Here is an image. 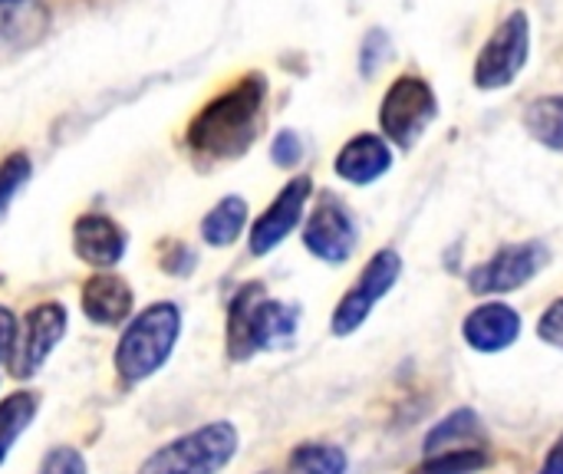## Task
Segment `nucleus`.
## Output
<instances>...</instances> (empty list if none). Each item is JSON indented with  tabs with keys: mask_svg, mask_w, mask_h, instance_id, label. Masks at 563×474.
Here are the masks:
<instances>
[{
	"mask_svg": "<svg viewBox=\"0 0 563 474\" xmlns=\"http://www.w3.org/2000/svg\"><path fill=\"white\" fill-rule=\"evenodd\" d=\"M238 455V429L231 422L201 426L158 449L139 474H218Z\"/></svg>",
	"mask_w": 563,
	"mask_h": 474,
	"instance_id": "nucleus-4",
	"label": "nucleus"
},
{
	"mask_svg": "<svg viewBox=\"0 0 563 474\" xmlns=\"http://www.w3.org/2000/svg\"><path fill=\"white\" fill-rule=\"evenodd\" d=\"M475 432H478V419H475V412L459 409V412H452L445 422H439V429H432V436L426 439V452H435V449H442L445 442L462 445V442H459V436H462V439H468V436H475Z\"/></svg>",
	"mask_w": 563,
	"mask_h": 474,
	"instance_id": "nucleus-21",
	"label": "nucleus"
},
{
	"mask_svg": "<svg viewBox=\"0 0 563 474\" xmlns=\"http://www.w3.org/2000/svg\"><path fill=\"white\" fill-rule=\"evenodd\" d=\"M462 337L475 353H501L518 343L521 313L508 304H482L465 317Z\"/></svg>",
	"mask_w": 563,
	"mask_h": 474,
	"instance_id": "nucleus-12",
	"label": "nucleus"
},
{
	"mask_svg": "<svg viewBox=\"0 0 563 474\" xmlns=\"http://www.w3.org/2000/svg\"><path fill=\"white\" fill-rule=\"evenodd\" d=\"M26 178H30V158H26V155L16 152V155H10V158L0 165V221H3V214H7L13 195L26 185Z\"/></svg>",
	"mask_w": 563,
	"mask_h": 474,
	"instance_id": "nucleus-22",
	"label": "nucleus"
},
{
	"mask_svg": "<svg viewBox=\"0 0 563 474\" xmlns=\"http://www.w3.org/2000/svg\"><path fill=\"white\" fill-rule=\"evenodd\" d=\"M528 56H531V20L525 10H511L495 26V33L488 36V43L475 59V86L488 92L511 86L528 66Z\"/></svg>",
	"mask_w": 563,
	"mask_h": 474,
	"instance_id": "nucleus-6",
	"label": "nucleus"
},
{
	"mask_svg": "<svg viewBox=\"0 0 563 474\" xmlns=\"http://www.w3.org/2000/svg\"><path fill=\"white\" fill-rule=\"evenodd\" d=\"M538 474H563V436L554 442V449H551V455H548L544 469H541Z\"/></svg>",
	"mask_w": 563,
	"mask_h": 474,
	"instance_id": "nucleus-27",
	"label": "nucleus"
},
{
	"mask_svg": "<svg viewBox=\"0 0 563 474\" xmlns=\"http://www.w3.org/2000/svg\"><path fill=\"white\" fill-rule=\"evenodd\" d=\"M247 224V201L238 198V195H228L221 198L201 221V238L214 247H228L241 238Z\"/></svg>",
	"mask_w": 563,
	"mask_h": 474,
	"instance_id": "nucleus-17",
	"label": "nucleus"
},
{
	"mask_svg": "<svg viewBox=\"0 0 563 474\" xmlns=\"http://www.w3.org/2000/svg\"><path fill=\"white\" fill-rule=\"evenodd\" d=\"M36 474H86V462H82V455L76 449L63 445V449H53L43 459V465H40Z\"/></svg>",
	"mask_w": 563,
	"mask_h": 474,
	"instance_id": "nucleus-23",
	"label": "nucleus"
},
{
	"mask_svg": "<svg viewBox=\"0 0 563 474\" xmlns=\"http://www.w3.org/2000/svg\"><path fill=\"white\" fill-rule=\"evenodd\" d=\"M36 416V396L33 393H13L0 403V465L7 462L13 442L30 429Z\"/></svg>",
	"mask_w": 563,
	"mask_h": 474,
	"instance_id": "nucleus-18",
	"label": "nucleus"
},
{
	"mask_svg": "<svg viewBox=\"0 0 563 474\" xmlns=\"http://www.w3.org/2000/svg\"><path fill=\"white\" fill-rule=\"evenodd\" d=\"M3 3H10V0H3Z\"/></svg>",
	"mask_w": 563,
	"mask_h": 474,
	"instance_id": "nucleus-28",
	"label": "nucleus"
},
{
	"mask_svg": "<svg viewBox=\"0 0 563 474\" xmlns=\"http://www.w3.org/2000/svg\"><path fill=\"white\" fill-rule=\"evenodd\" d=\"M551 261V251L541 241H518L505 244L498 254H492L485 264H478L468 274V287L478 297H501L515 294L525 284H531Z\"/></svg>",
	"mask_w": 563,
	"mask_h": 474,
	"instance_id": "nucleus-7",
	"label": "nucleus"
},
{
	"mask_svg": "<svg viewBox=\"0 0 563 474\" xmlns=\"http://www.w3.org/2000/svg\"><path fill=\"white\" fill-rule=\"evenodd\" d=\"M297 307L274 300L261 284H247L238 290L228 317V350L234 360H247L261 350H274L294 340L297 333Z\"/></svg>",
	"mask_w": 563,
	"mask_h": 474,
	"instance_id": "nucleus-2",
	"label": "nucleus"
},
{
	"mask_svg": "<svg viewBox=\"0 0 563 474\" xmlns=\"http://www.w3.org/2000/svg\"><path fill=\"white\" fill-rule=\"evenodd\" d=\"M66 333V310L59 304H40L26 313L23 337L13 346V376H33Z\"/></svg>",
	"mask_w": 563,
	"mask_h": 474,
	"instance_id": "nucleus-11",
	"label": "nucleus"
},
{
	"mask_svg": "<svg viewBox=\"0 0 563 474\" xmlns=\"http://www.w3.org/2000/svg\"><path fill=\"white\" fill-rule=\"evenodd\" d=\"M538 337H541L548 346L563 350V297L561 300H554V304L541 313V320H538Z\"/></svg>",
	"mask_w": 563,
	"mask_h": 474,
	"instance_id": "nucleus-24",
	"label": "nucleus"
},
{
	"mask_svg": "<svg viewBox=\"0 0 563 474\" xmlns=\"http://www.w3.org/2000/svg\"><path fill=\"white\" fill-rule=\"evenodd\" d=\"M399 274H402V257L396 251H376L369 257V264L363 267L360 280L336 304V310H333V333L336 337L356 333L366 323V317L373 313V307L396 287Z\"/></svg>",
	"mask_w": 563,
	"mask_h": 474,
	"instance_id": "nucleus-8",
	"label": "nucleus"
},
{
	"mask_svg": "<svg viewBox=\"0 0 563 474\" xmlns=\"http://www.w3.org/2000/svg\"><path fill=\"white\" fill-rule=\"evenodd\" d=\"M181 330V313L175 304H155L132 320L115 346V370L129 383H142L165 366Z\"/></svg>",
	"mask_w": 563,
	"mask_h": 474,
	"instance_id": "nucleus-3",
	"label": "nucleus"
},
{
	"mask_svg": "<svg viewBox=\"0 0 563 474\" xmlns=\"http://www.w3.org/2000/svg\"><path fill=\"white\" fill-rule=\"evenodd\" d=\"M488 465V452L475 445H455L445 452H429L426 465L412 474H478Z\"/></svg>",
	"mask_w": 563,
	"mask_h": 474,
	"instance_id": "nucleus-19",
	"label": "nucleus"
},
{
	"mask_svg": "<svg viewBox=\"0 0 563 474\" xmlns=\"http://www.w3.org/2000/svg\"><path fill=\"white\" fill-rule=\"evenodd\" d=\"M73 251L82 264L109 271L125 254V234L106 214H82L73 228Z\"/></svg>",
	"mask_w": 563,
	"mask_h": 474,
	"instance_id": "nucleus-13",
	"label": "nucleus"
},
{
	"mask_svg": "<svg viewBox=\"0 0 563 474\" xmlns=\"http://www.w3.org/2000/svg\"><path fill=\"white\" fill-rule=\"evenodd\" d=\"M132 290L115 274H96L82 284V313L99 327H115L132 313Z\"/></svg>",
	"mask_w": 563,
	"mask_h": 474,
	"instance_id": "nucleus-15",
	"label": "nucleus"
},
{
	"mask_svg": "<svg viewBox=\"0 0 563 474\" xmlns=\"http://www.w3.org/2000/svg\"><path fill=\"white\" fill-rule=\"evenodd\" d=\"M271 155H274V162L277 165H284V168H290V165H297L300 162V155H303V145H300V139H297V132H280L277 139H274V148H271Z\"/></svg>",
	"mask_w": 563,
	"mask_h": 474,
	"instance_id": "nucleus-25",
	"label": "nucleus"
},
{
	"mask_svg": "<svg viewBox=\"0 0 563 474\" xmlns=\"http://www.w3.org/2000/svg\"><path fill=\"white\" fill-rule=\"evenodd\" d=\"M393 168V148L383 135L363 132L350 139L336 155V175L350 185H373Z\"/></svg>",
	"mask_w": 563,
	"mask_h": 474,
	"instance_id": "nucleus-14",
	"label": "nucleus"
},
{
	"mask_svg": "<svg viewBox=\"0 0 563 474\" xmlns=\"http://www.w3.org/2000/svg\"><path fill=\"white\" fill-rule=\"evenodd\" d=\"M16 346V320L7 307H0V363L13 356Z\"/></svg>",
	"mask_w": 563,
	"mask_h": 474,
	"instance_id": "nucleus-26",
	"label": "nucleus"
},
{
	"mask_svg": "<svg viewBox=\"0 0 563 474\" xmlns=\"http://www.w3.org/2000/svg\"><path fill=\"white\" fill-rule=\"evenodd\" d=\"M267 82L251 73L214 96L188 125V145L201 158H238L251 148L264 125Z\"/></svg>",
	"mask_w": 563,
	"mask_h": 474,
	"instance_id": "nucleus-1",
	"label": "nucleus"
},
{
	"mask_svg": "<svg viewBox=\"0 0 563 474\" xmlns=\"http://www.w3.org/2000/svg\"><path fill=\"white\" fill-rule=\"evenodd\" d=\"M290 465L300 474H346L350 469L346 452L336 445H323V442H307V445L294 449Z\"/></svg>",
	"mask_w": 563,
	"mask_h": 474,
	"instance_id": "nucleus-20",
	"label": "nucleus"
},
{
	"mask_svg": "<svg viewBox=\"0 0 563 474\" xmlns=\"http://www.w3.org/2000/svg\"><path fill=\"white\" fill-rule=\"evenodd\" d=\"M303 244L313 257L327 264H343L356 251V224L346 211V205L336 195H320L317 208L307 218Z\"/></svg>",
	"mask_w": 563,
	"mask_h": 474,
	"instance_id": "nucleus-9",
	"label": "nucleus"
},
{
	"mask_svg": "<svg viewBox=\"0 0 563 474\" xmlns=\"http://www.w3.org/2000/svg\"><path fill=\"white\" fill-rule=\"evenodd\" d=\"M528 135L554 152L563 155V92H551V96H538L525 106L521 115Z\"/></svg>",
	"mask_w": 563,
	"mask_h": 474,
	"instance_id": "nucleus-16",
	"label": "nucleus"
},
{
	"mask_svg": "<svg viewBox=\"0 0 563 474\" xmlns=\"http://www.w3.org/2000/svg\"><path fill=\"white\" fill-rule=\"evenodd\" d=\"M435 115H439L435 89L422 76H412V73L393 79V86L386 89L379 102L383 139L396 142L399 148H412L426 135V129L435 122Z\"/></svg>",
	"mask_w": 563,
	"mask_h": 474,
	"instance_id": "nucleus-5",
	"label": "nucleus"
},
{
	"mask_svg": "<svg viewBox=\"0 0 563 474\" xmlns=\"http://www.w3.org/2000/svg\"><path fill=\"white\" fill-rule=\"evenodd\" d=\"M310 191H313V181H310L307 175H303V178H294L290 185L280 188V195L271 201V208H267V211L257 218V224L251 228V254L264 257V254H271L277 244H284V238L300 224Z\"/></svg>",
	"mask_w": 563,
	"mask_h": 474,
	"instance_id": "nucleus-10",
	"label": "nucleus"
}]
</instances>
